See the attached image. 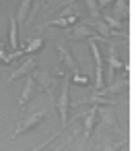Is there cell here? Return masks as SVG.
Instances as JSON below:
<instances>
[{"label": "cell", "mask_w": 138, "mask_h": 151, "mask_svg": "<svg viewBox=\"0 0 138 151\" xmlns=\"http://www.w3.org/2000/svg\"><path fill=\"white\" fill-rule=\"evenodd\" d=\"M66 37H68L70 42H87V40H95L97 44H109V40L101 37V35H99L91 25L80 23V21H76L72 27H68V29H66Z\"/></svg>", "instance_id": "obj_1"}, {"label": "cell", "mask_w": 138, "mask_h": 151, "mask_svg": "<svg viewBox=\"0 0 138 151\" xmlns=\"http://www.w3.org/2000/svg\"><path fill=\"white\" fill-rule=\"evenodd\" d=\"M70 77L64 75V81H62V89H60V95L56 99V110H58V116H60V122H62V128L68 126V120H70Z\"/></svg>", "instance_id": "obj_2"}, {"label": "cell", "mask_w": 138, "mask_h": 151, "mask_svg": "<svg viewBox=\"0 0 138 151\" xmlns=\"http://www.w3.org/2000/svg\"><path fill=\"white\" fill-rule=\"evenodd\" d=\"M33 77V83H35V91H43V93H50L54 95L56 93V87H58V77L50 70H41L39 66L31 73Z\"/></svg>", "instance_id": "obj_3"}, {"label": "cell", "mask_w": 138, "mask_h": 151, "mask_svg": "<svg viewBox=\"0 0 138 151\" xmlns=\"http://www.w3.org/2000/svg\"><path fill=\"white\" fill-rule=\"evenodd\" d=\"M46 118H48V110H35V112H31L29 116H25V118L17 124V128H15L13 137H21V134L31 132V130H33V128H37Z\"/></svg>", "instance_id": "obj_4"}, {"label": "cell", "mask_w": 138, "mask_h": 151, "mask_svg": "<svg viewBox=\"0 0 138 151\" xmlns=\"http://www.w3.org/2000/svg\"><path fill=\"white\" fill-rule=\"evenodd\" d=\"M39 64H37V60L33 58V54H27L25 58H23V62L11 73V77H9V81L13 83V81H17V79H23V77H27V75H31L35 68H37Z\"/></svg>", "instance_id": "obj_5"}, {"label": "cell", "mask_w": 138, "mask_h": 151, "mask_svg": "<svg viewBox=\"0 0 138 151\" xmlns=\"http://www.w3.org/2000/svg\"><path fill=\"white\" fill-rule=\"evenodd\" d=\"M58 56H60V66L66 70V73H78L80 70V66H78V62H76V58L72 56V52L64 46V44H58Z\"/></svg>", "instance_id": "obj_6"}, {"label": "cell", "mask_w": 138, "mask_h": 151, "mask_svg": "<svg viewBox=\"0 0 138 151\" xmlns=\"http://www.w3.org/2000/svg\"><path fill=\"white\" fill-rule=\"evenodd\" d=\"M97 122H101L105 128H113V130L122 132L117 122H115V114L109 106H97Z\"/></svg>", "instance_id": "obj_7"}, {"label": "cell", "mask_w": 138, "mask_h": 151, "mask_svg": "<svg viewBox=\"0 0 138 151\" xmlns=\"http://www.w3.org/2000/svg\"><path fill=\"white\" fill-rule=\"evenodd\" d=\"M124 66H126V64H122V60L117 58L115 48L107 44V83H109V81H113L115 73H120Z\"/></svg>", "instance_id": "obj_8"}, {"label": "cell", "mask_w": 138, "mask_h": 151, "mask_svg": "<svg viewBox=\"0 0 138 151\" xmlns=\"http://www.w3.org/2000/svg\"><path fill=\"white\" fill-rule=\"evenodd\" d=\"M80 118H83V137H85V141H89L95 130V124H97V106H91L89 112L83 114Z\"/></svg>", "instance_id": "obj_9"}, {"label": "cell", "mask_w": 138, "mask_h": 151, "mask_svg": "<svg viewBox=\"0 0 138 151\" xmlns=\"http://www.w3.org/2000/svg\"><path fill=\"white\" fill-rule=\"evenodd\" d=\"M122 143H128V139H126V137L122 139V134H120V137H111V134H107V137L95 147V151H120Z\"/></svg>", "instance_id": "obj_10"}, {"label": "cell", "mask_w": 138, "mask_h": 151, "mask_svg": "<svg viewBox=\"0 0 138 151\" xmlns=\"http://www.w3.org/2000/svg\"><path fill=\"white\" fill-rule=\"evenodd\" d=\"M33 93H35V83H33V77L27 75V77H25V83H23V91H21L19 99H17V106H19V108L27 106L29 99L33 97Z\"/></svg>", "instance_id": "obj_11"}, {"label": "cell", "mask_w": 138, "mask_h": 151, "mask_svg": "<svg viewBox=\"0 0 138 151\" xmlns=\"http://www.w3.org/2000/svg\"><path fill=\"white\" fill-rule=\"evenodd\" d=\"M78 19H80V17H76V15H66V17H58V19H48V21L39 27V31H41L43 27H62V29H68V27H72Z\"/></svg>", "instance_id": "obj_12"}, {"label": "cell", "mask_w": 138, "mask_h": 151, "mask_svg": "<svg viewBox=\"0 0 138 151\" xmlns=\"http://www.w3.org/2000/svg\"><path fill=\"white\" fill-rule=\"evenodd\" d=\"M21 56H25V52L21 48L19 50H9L4 42H0V64H11V62H15Z\"/></svg>", "instance_id": "obj_13"}, {"label": "cell", "mask_w": 138, "mask_h": 151, "mask_svg": "<svg viewBox=\"0 0 138 151\" xmlns=\"http://www.w3.org/2000/svg\"><path fill=\"white\" fill-rule=\"evenodd\" d=\"M87 25H91L101 37H105V40H109L111 35H117V31H113V29H109V25L103 21V19H89V23Z\"/></svg>", "instance_id": "obj_14"}, {"label": "cell", "mask_w": 138, "mask_h": 151, "mask_svg": "<svg viewBox=\"0 0 138 151\" xmlns=\"http://www.w3.org/2000/svg\"><path fill=\"white\" fill-rule=\"evenodd\" d=\"M9 44H11V50L21 48V44H19V23H17L15 15L9 17Z\"/></svg>", "instance_id": "obj_15"}, {"label": "cell", "mask_w": 138, "mask_h": 151, "mask_svg": "<svg viewBox=\"0 0 138 151\" xmlns=\"http://www.w3.org/2000/svg\"><path fill=\"white\" fill-rule=\"evenodd\" d=\"M31 4H33V0H21V2H19V9L15 13V19H17L19 25H25L27 23V17L31 13Z\"/></svg>", "instance_id": "obj_16"}, {"label": "cell", "mask_w": 138, "mask_h": 151, "mask_svg": "<svg viewBox=\"0 0 138 151\" xmlns=\"http://www.w3.org/2000/svg\"><path fill=\"white\" fill-rule=\"evenodd\" d=\"M115 19H128V15H130V6H128V0H115L113 2V13H111Z\"/></svg>", "instance_id": "obj_17"}, {"label": "cell", "mask_w": 138, "mask_h": 151, "mask_svg": "<svg viewBox=\"0 0 138 151\" xmlns=\"http://www.w3.org/2000/svg\"><path fill=\"white\" fill-rule=\"evenodd\" d=\"M43 44H46V40H43L41 35H35V37H31V40L27 42V46L23 48L25 56H27V54H35V52H39V50L43 48Z\"/></svg>", "instance_id": "obj_18"}, {"label": "cell", "mask_w": 138, "mask_h": 151, "mask_svg": "<svg viewBox=\"0 0 138 151\" xmlns=\"http://www.w3.org/2000/svg\"><path fill=\"white\" fill-rule=\"evenodd\" d=\"M101 19L109 25V29H113V31H117V33H122V21L120 19H115L109 11H101Z\"/></svg>", "instance_id": "obj_19"}, {"label": "cell", "mask_w": 138, "mask_h": 151, "mask_svg": "<svg viewBox=\"0 0 138 151\" xmlns=\"http://www.w3.org/2000/svg\"><path fill=\"white\" fill-rule=\"evenodd\" d=\"M87 2V11H89V19H101V9L97 4V0H85Z\"/></svg>", "instance_id": "obj_20"}, {"label": "cell", "mask_w": 138, "mask_h": 151, "mask_svg": "<svg viewBox=\"0 0 138 151\" xmlns=\"http://www.w3.org/2000/svg\"><path fill=\"white\" fill-rule=\"evenodd\" d=\"M70 83H74V85H78V87H87V85H91V79L78 70V73H74V75H72Z\"/></svg>", "instance_id": "obj_21"}, {"label": "cell", "mask_w": 138, "mask_h": 151, "mask_svg": "<svg viewBox=\"0 0 138 151\" xmlns=\"http://www.w3.org/2000/svg\"><path fill=\"white\" fill-rule=\"evenodd\" d=\"M58 139H60V132H56V134H52L50 139H46L43 143H39V145H35V147H33V149H29V151H43V149H48V147H50V145H52L54 141H58Z\"/></svg>", "instance_id": "obj_22"}, {"label": "cell", "mask_w": 138, "mask_h": 151, "mask_svg": "<svg viewBox=\"0 0 138 151\" xmlns=\"http://www.w3.org/2000/svg\"><path fill=\"white\" fill-rule=\"evenodd\" d=\"M74 137H76V134H70V137H68L64 143H60L58 147H48V151H66V147H68V145L74 141Z\"/></svg>", "instance_id": "obj_23"}, {"label": "cell", "mask_w": 138, "mask_h": 151, "mask_svg": "<svg viewBox=\"0 0 138 151\" xmlns=\"http://www.w3.org/2000/svg\"><path fill=\"white\" fill-rule=\"evenodd\" d=\"M113 2H115V0H97V4H99V9H101V11L109 9V6H111Z\"/></svg>", "instance_id": "obj_24"}]
</instances>
